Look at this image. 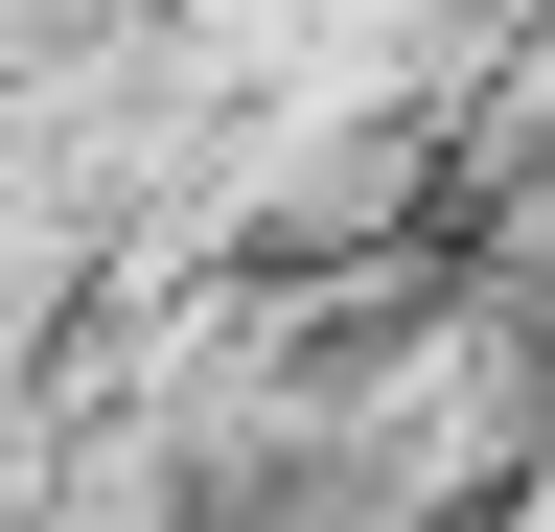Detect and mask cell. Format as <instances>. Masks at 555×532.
<instances>
[{
	"label": "cell",
	"instance_id": "obj_1",
	"mask_svg": "<svg viewBox=\"0 0 555 532\" xmlns=\"http://www.w3.org/2000/svg\"><path fill=\"white\" fill-rule=\"evenodd\" d=\"M93 532H139V509H93Z\"/></svg>",
	"mask_w": 555,
	"mask_h": 532
}]
</instances>
